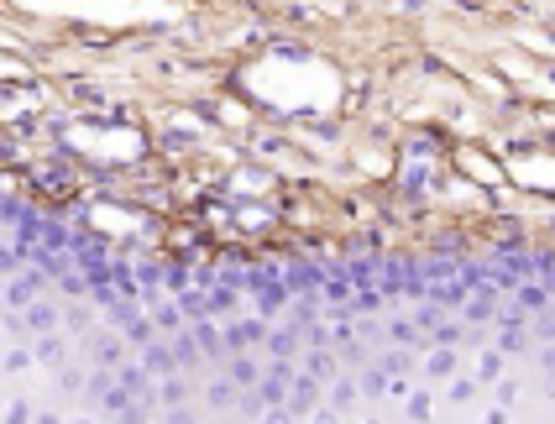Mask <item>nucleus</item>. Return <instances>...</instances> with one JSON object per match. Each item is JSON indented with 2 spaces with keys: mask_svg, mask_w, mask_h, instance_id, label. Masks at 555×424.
I'll return each instance as SVG.
<instances>
[{
  "mask_svg": "<svg viewBox=\"0 0 555 424\" xmlns=\"http://www.w3.org/2000/svg\"><path fill=\"white\" fill-rule=\"evenodd\" d=\"M530 351V320L524 325H503V336H498V356H524Z\"/></svg>",
  "mask_w": 555,
  "mask_h": 424,
  "instance_id": "nucleus-6",
  "label": "nucleus"
},
{
  "mask_svg": "<svg viewBox=\"0 0 555 424\" xmlns=\"http://www.w3.org/2000/svg\"><path fill=\"white\" fill-rule=\"evenodd\" d=\"M388 340H399V346H414V340H419V325H414V320H393Z\"/></svg>",
  "mask_w": 555,
  "mask_h": 424,
  "instance_id": "nucleus-17",
  "label": "nucleus"
},
{
  "mask_svg": "<svg viewBox=\"0 0 555 424\" xmlns=\"http://www.w3.org/2000/svg\"><path fill=\"white\" fill-rule=\"evenodd\" d=\"M262 340H268V351H273V356H294V351H299V330H294V325L273 330V336H262Z\"/></svg>",
  "mask_w": 555,
  "mask_h": 424,
  "instance_id": "nucleus-10",
  "label": "nucleus"
},
{
  "mask_svg": "<svg viewBox=\"0 0 555 424\" xmlns=\"http://www.w3.org/2000/svg\"><path fill=\"white\" fill-rule=\"evenodd\" d=\"M210 403H215V408H236V382L231 377L215 382V388H210Z\"/></svg>",
  "mask_w": 555,
  "mask_h": 424,
  "instance_id": "nucleus-19",
  "label": "nucleus"
},
{
  "mask_svg": "<svg viewBox=\"0 0 555 424\" xmlns=\"http://www.w3.org/2000/svg\"><path fill=\"white\" fill-rule=\"evenodd\" d=\"M288 382H294V393L283 399V408H288V414H309V408L320 403V377L304 372V377H288Z\"/></svg>",
  "mask_w": 555,
  "mask_h": 424,
  "instance_id": "nucleus-1",
  "label": "nucleus"
},
{
  "mask_svg": "<svg viewBox=\"0 0 555 424\" xmlns=\"http://www.w3.org/2000/svg\"><path fill=\"white\" fill-rule=\"evenodd\" d=\"M408 414L425 419V414H430V393H414V399H408Z\"/></svg>",
  "mask_w": 555,
  "mask_h": 424,
  "instance_id": "nucleus-30",
  "label": "nucleus"
},
{
  "mask_svg": "<svg viewBox=\"0 0 555 424\" xmlns=\"http://www.w3.org/2000/svg\"><path fill=\"white\" fill-rule=\"evenodd\" d=\"M419 330H430V325H440V314H435V304H425V309H419V320H414Z\"/></svg>",
  "mask_w": 555,
  "mask_h": 424,
  "instance_id": "nucleus-32",
  "label": "nucleus"
},
{
  "mask_svg": "<svg viewBox=\"0 0 555 424\" xmlns=\"http://www.w3.org/2000/svg\"><path fill=\"white\" fill-rule=\"evenodd\" d=\"M194 346H200V356H220V351H226V346H220V330L210 325V320L194 325Z\"/></svg>",
  "mask_w": 555,
  "mask_h": 424,
  "instance_id": "nucleus-11",
  "label": "nucleus"
},
{
  "mask_svg": "<svg viewBox=\"0 0 555 424\" xmlns=\"http://www.w3.org/2000/svg\"><path fill=\"white\" fill-rule=\"evenodd\" d=\"M278 277L288 283V294H304V288H320L325 283V262H299V268H288Z\"/></svg>",
  "mask_w": 555,
  "mask_h": 424,
  "instance_id": "nucleus-3",
  "label": "nucleus"
},
{
  "mask_svg": "<svg viewBox=\"0 0 555 424\" xmlns=\"http://www.w3.org/2000/svg\"><path fill=\"white\" fill-rule=\"evenodd\" d=\"M142 367H147V372H157V377H168V372H173V351H168V346H157V336L147 340V346H142Z\"/></svg>",
  "mask_w": 555,
  "mask_h": 424,
  "instance_id": "nucleus-7",
  "label": "nucleus"
},
{
  "mask_svg": "<svg viewBox=\"0 0 555 424\" xmlns=\"http://www.w3.org/2000/svg\"><path fill=\"white\" fill-rule=\"evenodd\" d=\"M95 356L105 367H115V362H121V346H115V340H95Z\"/></svg>",
  "mask_w": 555,
  "mask_h": 424,
  "instance_id": "nucleus-27",
  "label": "nucleus"
},
{
  "mask_svg": "<svg viewBox=\"0 0 555 424\" xmlns=\"http://www.w3.org/2000/svg\"><path fill=\"white\" fill-rule=\"evenodd\" d=\"M309 320H320V304H314V299H299L294 309H288V325H294V330H304Z\"/></svg>",
  "mask_w": 555,
  "mask_h": 424,
  "instance_id": "nucleus-12",
  "label": "nucleus"
},
{
  "mask_svg": "<svg viewBox=\"0 0 555 424\" xmlns=\"http://www.w3.org/2000/svg\"><path fill=\"white\" fill-rule=\"evenodd\" d=\"M356 403V382H341L336 393H330V414H336V408H351Z\"/></svg>",
  "mask_w": 555,
  "mask_h": 424,
  "instance_id": "nucleus-23",
  "label": "nucleus"
},
{
  "mask_svg": "<svg viewBox=\"0 0 555 424\" xmlns=\"http://www.w3.org/2000/svg\"><path fill=\"white\" fill-rule=\"evenodd\" d=\"M173 362H183V367L200 362V346H194V336H178V340H173Z\"/></svg>",
  "mask_w": 555,
  "mask_h": 424,
  "instance_id": "nucleus-18",
  "label": "nucleus"
},
{
  "mask_svg": "<svg viewBox=\"0 0 555 424\" xmlns=\"http://www.w3.org/2000/svg\"><path fill=\"white\" fill-rule=\"evenodd\" d=\"M262 336H268V325L241 320V325H231L226 336H220V346H226V351H246V346H252V340H262Z\"/></svg>",
  "mask_w": 555,
  "mask_h": 424,
  "instance_id": "nucleus-4",
  "label": "nucleus"
},
{
  "mask_svg": "<svg viewBox=\"0 0 555 424\" xmlns=\"http://www.w3.org/2000/svg\"><path fill=\"white\" fill-rule=\"evenodd\" d=\"M131 273H137V283H142V288H157V283H163V268H157V262H137Z\"/></svg>",
  "mask_w": 555,
  "mask_h": 424,
  "instance_id": "nucleus-21",
  "label": "nucleus"
},
{
  "mask_svg": "<svg viewBox=\"0 0 555 424\" xmlns=\"http://www.w3.org/2000/svg\"><path fill=\"white\" fill-rule=\"evenodd\" d=\"M320 288H325V304H346L351 299V283H346V277H325Z\"/></svg>",
  "mask_w": 555,
  "mask_h": 424,
  "instance_id": "nucleus-16",
  "label": "nucleus"
},
{
  "mask_svg": "<svg viewBox=\"0 0 555 424\" xmlns=\"http://www.w3.org/2000/svg\"><path fill=\"white\" fill-rule=\"evenodd\" d=\"M513 294H519V309L524 314H530V309H550V283H545V277H539V283H524V277H519Z\"/></svg>",
  "mask_w": 555,
  "mask_h": 424,
  "instance_id": "nucleus-5",
  "label": "nucleus"
},
{
  "mask_svg": "<svg viewBox=\"0 0 555 424\" xmlns=\"http://www.w3.org/2000/svg\"><path fill=\"white\" fill-rule=\"evenodd\" d=\"M152 336H157V325H152V320H142V314H137V320L126 325V340H131V346H147Z\"/></svg>",
  "mask_w": 555,
  "mask_h": 424,
  "instance_id": "nucleus-15",
  "label": "nucleus"
},
{
  "mask_svg": "<svg viewBox=\"0 0 555 424\" xmlns=\"http://www.w3.org/2000/svg\"><path fill=\"white\" fill-rule=\"evenodd\" d=\"M498 367H503V356L487 351V356H482V377H477V382H493V377H498Z\"/></svg>",
  "mask_w": 555,
  "mask_h": 424,
  "instance_id": "nucleus-28",
  "label": "nucleus"
},
{
  "mask_svg": "<svg viewBox=\"0 0 555 424\" xmlns=\"http://www.w3.org/2000/svg\"><path fill=\"white\" fill-rule=\"evenodd\" d=\"M430 340H435V346H456L461 330H456V325H430Z\"/></svg>",
  "mask_w": 555,
  "mask_h": 424,
  "instance_id": "nucleus-25",
  "label": "nucleus"
},
{
  "mask_svg": "<svg viewBox=\"0 0 555 424\" xmlns=\"http://www.w3.org/2000/svg\"><path fill=\"white\" fill-rule=\"evenodd\" d=\"M356 393H372V399H377V393H388V372H367Z\"/></svg>",
  "mask_w": 555,
  "mask_h": 424,
  "instance_id": "nucleus-26",
  "label": "nucleus"
},
{
  "mask_svg": "<svg viewBox=\"0 0 555 424\" xmlns=\"http://www.w3.org/2000/svg\"><path fill=\"white\" fill-rule=\"evenodd\" d=\"M183 399H189V388H183L178 377H168V382H163V403H168V408H183Z\"/></svg>",
  "mask_w": 555,
  "mask_h": 424,
  "instance_id": "nucleus-22",
  "label": "nucleus"
},
{
  "mask_svg": "<svg viewBox=\"0 0 555 424\" xmlns=\"http://www.w3.org/2000/svg\"><path fill=\"white\" fill-rule=\"evenodd\" d=\"M37 356H42V362H58L63 346H58V340H37Z\"/></svg>",
  "mask_w": 555,
  "mask_h": 424,
  "instance_id": "nucleus-31",
  "label": "nucleus"
},
{
  "mask_svg": "<svg viewBox=\"0 0 555 424\" xmlns=\"http://www.w3.org/2000/svg\"><path fill=\"white\" fill-rule=\"evenodd\" d=\"M330 372H336V356L325 346H309V377H330Z\"/></svg>",
  "mask_w": 555,
  "mask_h": 424,
  "instance_id": "nucleus-13",
  "label": "nucleus"
},
{
  "mask_svg": "<svg viewBox=\"0 0 555 424\" xmlns=\"http://www.w3.org/2000/svg\"><path fill=\"white\" fill-rule=\"evenodd\" d=\"M152 325L157 330H168V336H178V325H183V314H178V304H163V309L152 314Z\"/></svg>",
  "mask_w": 555,
  "mask_h": 424,
  "instance_id": "nucleus-14",
  "label": "nucleus"
},
{
  "mask_svg": "<svg viewBox=\"0 0 555 424\" xmlns=\"http://www.w3.org/2000/svg\"><path fill=\"white\" fill-rule=\"evenodd\" d=\"M226 377L236 382V388H252V382H257L262 372H257V362H246L241 351H231V362H226Z\"/></svg>",
  "mask_w": 555,
  "mask_h": 424,
  "instance_id": "nucleus-8",
  "label": "nucleus"
},
{
  "mask_svg": "<svg viewBox=\"0 0 555 424\" xmlns=\"http://www.w3.org/2000/svg\"><path fill=\"white\" fill-rule=\"evenodd\" d=\"M283 309H288V283L283 277H268V283L257 288V314L273 320V314H283Z\"/></svg>",
  "mask_w": 555,
  "mask_h": 424,
  "instance_id": "nucleus-2",
  "label": "nucleus"
},
{
  "mask_svg": "<svg viewBox=\"0 0 555 424\" xmlns=\"http://www.w3.org/2000/svg\"><path fill=\"white\" fill-rule=\"evenodd\" d=\"M451 372V351H440V356H430V377H445Z\"/></svg>",
  "mask_w": 555,
  "mask_h": 424,
  "instance_id": "nucleus-29",
  "label": "nucleus"
},
{
  "mask_svg": "<svg viewBox=\"0 0 555 424\" xmlns=\"http://www.w3.org/2000/svg\"><path fill=\"white\" fill-rule=\"evenodd\" d=\"M42 283H47V273L37 268V273H26L21 283H11V288H6V299H11V304H32V294H37Z\"/></svg>",
  "mask_w": 555,
  "mask_h": 424,
  "instance_id": "nucleus-9",
  "label": "nucleus"
},
{
  "mask_svg": "<svg viewBox=\"0 0 555 424\" xmlns=\"http://www.w3.org/2000/svg\"><path fill=\"white\" fill-rule=\"evenodd\" d=\"M163 283L173 288V294H183V288L194 283V273H189V268H168V273H163Z\"/></svg>",
  "mask_w": 555,
  "mask_h": 424,
  "instance_id": "nucleus-24",
  "label": "nucleus"
},
{
  "mask_svg": "<svg viewBox=\"0 0 555 424\" xmlns=\"http://www.w3.org/2000/svg\"><path fill=\"white\" fill-rule=\"evenodd\" d=\"M26 325H32V330H52V325H58V314H52L47 304H37V309H26Z\"/></svg>",
  "mask_w": 555,
  "mask_h": 424,
  "instance_id": "nucleus-20",
  "label": "nucleus"
}]
</instances>
